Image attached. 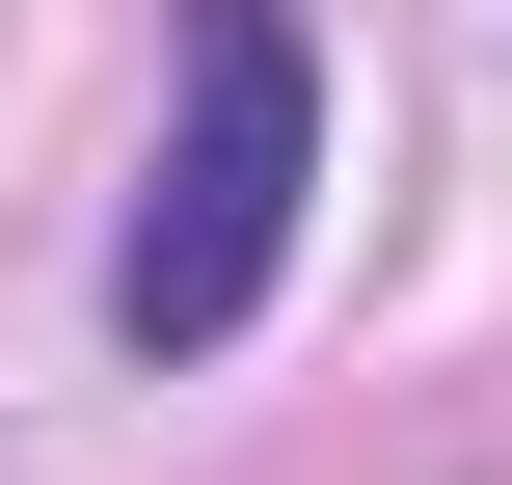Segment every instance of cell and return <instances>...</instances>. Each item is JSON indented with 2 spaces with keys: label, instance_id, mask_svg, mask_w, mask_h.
Here are the masks:
<instances>
[{
  "label": "cell",
  "instance_id": "cell-1",
  "mask_svg": "<svg viewBox=\"0 0 512 485\" xmlns=\"http://www.w3.org/2000/svg\"><path fill=\"white\" fill-rule=\"evenodd\" d=\"M297 189H324V54H297V0H189V81H162L108 324H135V351H243L270 270H297Z\"/></svg>",
  "mask_w": 512,
  "mask_h": 485
}]
</instances>
